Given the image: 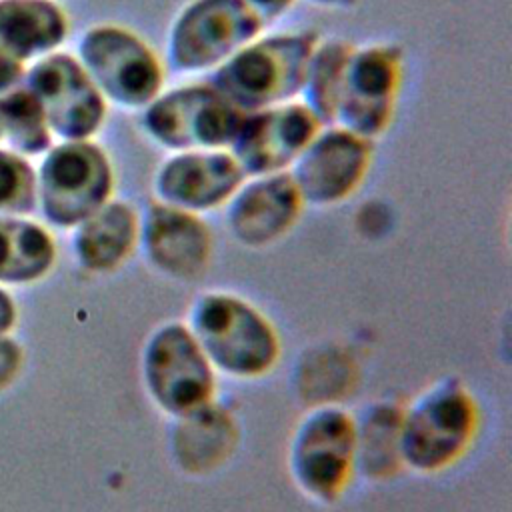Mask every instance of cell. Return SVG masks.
Wrapping results in <instances>:
<instances>
[{"label": "cell", "mask_w": 512, "mask_h": 512, "mask_svg": "<svg viewBox=\"0 0 512 512\" xmlns=\"http://www.w3.org/2000/svg\"><path fill=\"white\" fill-rule=\"evenodd\" d=\"M184 322L218 376L256 380L280 360L282 342L274 322L232 290L200 292Z\"/></svg>", "instance_id": "obj_1"}, {"label": "cell", "mask_w": 512, "mask_h": 512, "mask_svg": "<svg viewBox=\"0 0 512 512\" xmlns=\"http://www.w3.org/2000/svg\"><path fill=\"white\" fill-rule=\"evenodd\" d=\"M480 408L468 386L446 376L402 408L398 448L402 468L436 474L454 466L474 444Z\"/></svg>", "instance_id": "obj_2"}, {"label": "cell", "mask_w": 512, "mask_h": 512, "mask_svg": "<svg viewBox=\"0 0 512 512\" xmlns=\"http://www.w3.org/2000/svg\"><path fill=\"white\" fill-rule=\"evenodd\" d=\"M318 42L316 30L262 32L210 72L208 80L244 112L300 100Z\"/></svg>", "instance_id": "obj_3"}, {"label": "cell", "mask_w": 512, "mask_h": 512, "mask_svg": "<svg viewBox=\"0 0 512 512\" xmlns=\"http://www.w3.org/2000/svg\"><path fill=\"white\" fill-rule=\"evenodd\" d=\"M78 62L108 106L142 112L166 88V64L136 30L100 22L78 40Z\"/></svg>", "instance_id": "obj_4"}, {"label": "cell", "mask_w": 512, "mask_h": 512, "mask_svg": "<svg viewBox=\"0 0 512 512\" xmlns=\"http://www.w3.org/2000/svg\"><path fill=\"white\" fill-rule=\"evenodd\" d=\"M140 382L150 404L172 420L212 404L218 392V374L184 320H166L144 338Z\"/></svg>", "instance_id": "obj_5"}, {"label": "cell", "mask_w": 512, "mask_h": 512, "mask_svg": "<svg viewBox=\"0 0 512 512\" xmlns=\"http://www.w3.org/2000/svg\"><path fill=\"white\" fill-rule=\"evenodd\" d=\"M286 468L306 498L336 502L356 476V418L336 402L308 408L288 440Z\"/></svg>", "instance_id": "obj_6"}, {"label": "cell", "mask_w": 512, "mask_h": 512, "mask_svg": "<svg viewBox=\"0 0 512 512\" xmlns=\"http://www.w3.org/2000/svg\"><path fill=\"white\" fill-rule=\"evenodd\" d=\"M116 172L96 140L54 142L36 170V208L42 218L72 230L114 198Z\"/></svg>", "instance_id": "obj_7"}, {"label": "cell", "mask_w": 512, "mask_h": 512, "mask_svg": "<svg viewBox=\"0 0 512 512\" xmlns=\"http://www.w3.org/2000/svg\"><path fill=\"white\" fill-rule=\"evenodd\" d=\"M244 114L206 78L164 88L140 112V128L168 154L228 150Z\"/></svg>", "instance_id": "obj_8"}, {"label": "cell", "mask_w": 512, "mask_h": 512, "mask_svg": "<svg viewBox=\"0 0 512 512\" xmlns=\"http://www.w3.org/2000/svg\"><path fill=\"white\" fill-rule=\"evenodd\" d=\"M264 28L246 0H188L168 26L164 64L182 76L214 72Z\"/></svg>", "instance_id": "obj_9"}, {"label": "cell", "mask_w": 512, "mask_h": 512, "mask_svg": "<svg viewBox=\"0 0 512 512\" xmlns=\"http://www.w3.org/2000/svg\"><path fill=\"white\" fill-rule=\"evenodd\" d=\"M22 86L40 104L58 142L94 140L106 124L110 106L70 52L58 50L32 62L24 72Z\"/></svg>", "instance_id": "obj_10"}, {"label": "cell", "mask_w": 512, "mask_h": 512, "mask_svg": "<svg viewBox=\"0 0 512 512\" xmlns=\"http://www.w3.org/2000/svg\"><path fill=\"white\" fill-rule=\"evenodd\" d=\"M404 80V50L392 42L354 46L336 124L376 142L394 122Z\"/></svg>", "instance_id": "obj_11"}, {"label": "cell", "mask_w": 512, "mask_h": 512, "mask_svg": "<svg viewBox=\"0 0 512 512\" xmlns=\"http://www.w3.org/2000/svg\"><path fill=\"white\" fill-rule=\"evenodd\" d=\"M372 160V140L340 124H328L318 130L288 172L306 206L330 208L360 190Z\"/></svg>", "instance_id": "obj_12"}, {"label": "cell", "mask_w": 512, "mask_h": 512, "mask_svg": "<svg viewBox=\"0 0 512 512\" xmlns=\"http://www.w3.org/2000/svg\"><path fill=\"white\" fill-rule=\"evenodd\" d=\"M138 252L160 276L192 282L214 256V232L204 216L152 200L140 210Z\"/></svg>", "instance_id": "obj_13"}, {"label": "cell", "mask_w": 512, "mask_h": 512, "mask_svg": "<svg viewBox=\"0 0 512 512\" xmlns=\"http://www.w3.org/2000/svg\"><path fill=\"white\" fill-rule=\"evenodd\" d=\"M322 128L302 100L246 112L230 144L246 176L288 172Z\"/></svg>", "instance_id": "obj_14"}, {"label": "cell", "mask_w": 512, "mask_h": 512, "mask_svg": "<svg viewBox=\"0 0 512 512\" xmlns=\"http://www.w3.org/2000/svg\"><path fill=\"white\" fill-rule=\"evenodd\" d=\"M248 176L230 150L170 152L152 176L154 200L194 214L226 206Z\"/></svg>", "instance_id": "obj_15"}, {"label": "cell", "mask_w": 512, "mask_h": 512, "mask_svg": "<svg viewBox=\"0 0 512 512\" xmlns=\"http://www.w3.org/2000/svg\"><path fill=\"white\" fill-rule=\"evenodd\" d=\"M224 224L244 248H266L288 236L306 210L290 172L248 176L226 202Z\"/></svg>", "instance_id": "obj_16"}, {"label": "cell", "mask_w": 512, "mask_h": 512, "mask_svg": "<svg viewBox=\"0 0 512 512\" xmlns=\"http://www.w3.org/2000/svg\"><path fill=\"white\" fill-rule=\"evenodd\" d=\"M140 210L120 198H112L78 226L72 228L70 250L84 272L112 274L138 252Z\"/></svg>", "instance_id": "obj_17"}, {"label": "cell", "mask_w": 512, "mask_h": 512, "mask_svg": "<svg viewBox=\"0 0 512 512\" xmlns=\"http://www.w3.org/2000/svg\"><path fill=\"white\" fill-rule=\"evenodd\" d=\"M70 18L58 0H0V50L28 66L58 52Z\"/></svg>", "instance_id": "obj_18"}, {"label": "cell", "mask_w": 512, "mask_h": 512, "mask_svg": "<svg viewBox=\"0 0 512 512\" xmlns=\"http://www.w3.org/2000/svg\"><path fill=\"white\" fill-rule=\"evenodd\" d=\"M238 442V428L232 414L216 400L174 420L172 456L188 474H206L228 460Z\"/></svg>", "instance_id": "obj_19"}, {"label": "cell", "mask_w": 512, "mask_h": 512, "mask_svg": "<svg viewBox=\"0 0 512 512\" xmlns=\"http://www.w3.org/2000/svg\"><path fill=\"white\" fill-rule=\"evenodd\" d=\"M58 248L50 230L26 216H0V282L28 284L56 264Z\"/></svg>", "instance_id": "obj_20"}, {"label": "cell", "mask_w": 512, "mask_h": 512, "mask_svg": "<svg viewBox=\"0 0 512 512\" xmlns=\"http://www.w3.org/2000/svg\"><path fill=\"white\" fill-rule=\"evenodd\" d=\"M354 46L356 44L346 38H320L310 56L300 100L322 126L336 124L346 66Z\"/></svg>", "instance_id": "obj_21"}, {"label": "cell", "mask_w": 512, "mask_h": 512, "mask_svg": "<svg viewBox=\"0 0 512 512\" xmlns=\"http://www.w3.org/2000/svg\"><path fill=\"white\" fill-rule=\"evenodd\" d=\"M402 408L376 404L356 420V472L382 480L402 468L398 434Z\"/></svg>", "instance_id": "obj_22"}, {"label": "cell", "mask_w": 512, "mask_h": 512, "mask_svg": "<svg viewBox=\"0 0 512 512\" xmlns=\"http://www.w3.org/2000/svg\"><path fill=\"white\" fill-rule=\"evenodd\" d=\"M0 142L24 158L42 156L54 144L40 104L22 84L0 94Z\"/></svg>", "instance_id": "obj_23"}, {"label": "cell", "mask_w": 512, "mask_h": 512, "mask_svg": "<svg viewBox=\"0 0 512 512\" xmlns=\"http://www.w3.org/2000/svg\"><path fill=\"white\" fill-rule=\"evenodd\" d=\"M36 210V168L28 158L0 146V216Z\"/></svg>", "instance_id": "obj_24"}, {"label": "cell", "mask_w": 512, "mask_h": 512, "mask_svg": "<svg viewBox=\"0 0 512 512\" xmlns=\"http://www.w3.org/2000/svg\"><path fill=\"white\" fill-rule=\"evenodd\" d=\"M20 364H22L20 346L10 338L0 336V388L12 382V378L20 370Z\"/></svg>", "instance_id": "obj_25"}, {"label": "cell", "mask_w": 512, "mask_h": 512, "mask_svg": "<svg viewBox=\"0 0 512 512\" xmlns=\"http://www.w3.org/2000/svg\"><path fill=\"white\" fill-rule=\"evenodd\" d=\"M28 66L16 62L14 58H10L8 54H4L0 50V94L16 88L22 84L24 72Z\"/></svg>", "instance_id": "obj_26"}, {"label": "cell", "mask_w": 512, "mask_h": 512, "mask_svg": "<svg viewBox=\"0 0 512 512\" xmlns=\"http://www.w3.org/2000/svg\"><path fill=\"white\" fill-rule=\"evenodd\" d=\"M258 14L260 18L268 24V22H276L280 18H284L298 0H246Z\"/></svg>", "instance_id": "obj_27"}, {"label": "cell", "mask_w": 512, "mask_h": 512, "mask_svg": "<svg viewBox=\"0 0 512 512\" xmlns=\"http://www.w3.org/2000/svg\"><path fill=\"white\" fill-rule=\"evenodd\" d=\"M14 320H16L14 300L6 290L0 288V336H4L14 326Z\"/></svg>", "instance_id": "obj_28"}, {"label": "cell", "mask_w": 512, "mask_h": 512, "mask_svg": "<svg viewBox=\"0 0 512 512\" xmlns=\"http://www.w3.org/2000/svg\"><path fill=\"white\" fill-rule=\"evenodd\" d=\"M306 2L326 10H340V8H350L356 0H306Z\"/></svg>", "instance_id": "obj_29"}]
</instances>
